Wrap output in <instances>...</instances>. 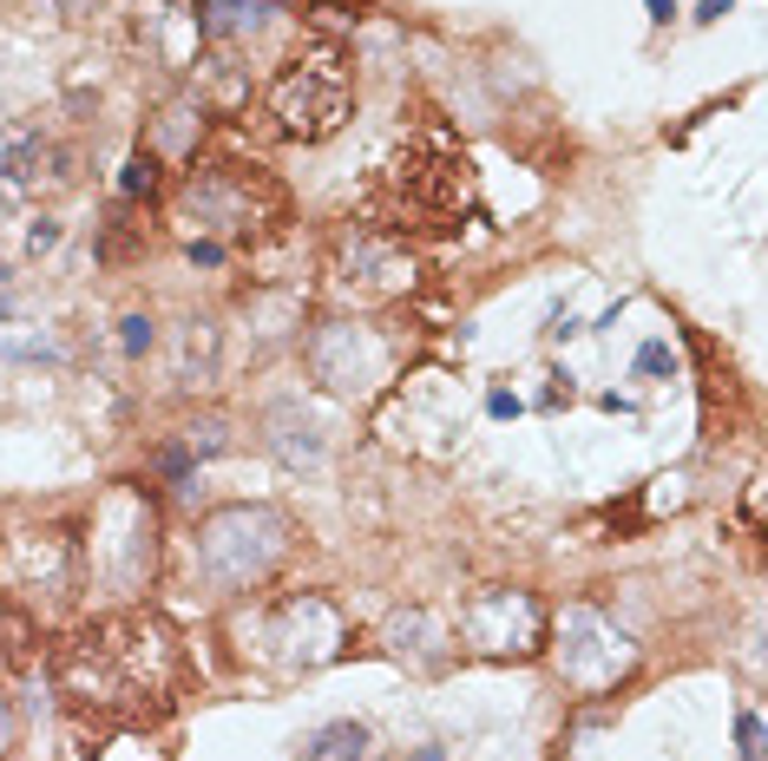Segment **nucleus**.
<instances>
[{
  "label": "nucleus",
  "mask_w": 768,
  "mask_h": 761,
  "mask_svg": "<svg viewBox=\"0 0 768 761\" xmlns=\"http://www.w3.org/2000/svg\"><path fill=\"white\" fill-rule=\"evenodd\" d=\"M59 683L92 716H131L177 690V637L145 611H118L66 650Z\"/></svg>",
  "instance_id": "1"
},
{
  "label": "nucleus",
  "mask_w": 768,
  "mask_h": 761,
  "mask_svg": "<svg viewBox=\"0 0 768 761\" xmlns=\"http://www.w3.org/2000/svg\"><path fill=\"white\" fill-rule=\"evenodd\" d=\"M79 578L92 598H112V604H131L151 591L158 578V506L151 493L138 486H105L92 519H85V539H79Z\"/></svg>",
  "instance_id": "2"
},
{
  "label": "nucleus",
  "mask_w": 768,
  "mask_h": 761,
  "mask_svg": "<svg viewBox=\"0 0 768 761\" xmlns=\"http://www.w3.org/2000/svg\"><path fill=\"white\" fill-rule=\"evenodd\" d=\"M197 578L223 598H250L263 591L289 552H296V519L283 506H217L197 526Z\"/></svg>",
  "instance_id": "3"
},
{
  "label": "nucleus",
  "mask_w": 768,
  "mask_h": 761,
  "mask_svg": "<svg viewBox=\"0 0 768 761\" xmlns=\"http://www.w3.org/2000/svg\"><path fill=\"white\" fill-rule=\"evenodd\" d=\"M283 217V191L263 171L243 164H210L191 171L171 197V223L184 230V243H250L256 230H270Z\"/></svg>",
  "instance_id": "4"
},
{
  "label": "nucleus",
  "mask_w": 768,
  "mask_h": 761,
  "mask_svg": "<svg viewBox=\"0 0 768 761\" xmlns=\"http://www.w3.org/2000/svg\"><path fill=\"white\" fill-rule=\"evenodd\" d=\"M237 637H243V657L263 664L270 677H309L348 650V624H342L335 598H322V591H289L276 604H263L250 618V631H237Z\"/></svg>",
  "instance_id": "5"
},
{
  "label": "nucleus",
  "mask_w": 768,
  "mask_h": 761,
  "mask_svg": "<svg viewBox=\"0 0 768 761\" xmlns=\"http://www.w3.org/2000/svg\"><path fill=\"white\" fill-rule=\"evenodd\" d=\"M348 105H355V79H348L342 53H302V59H289L270 79V92H263V112L276 118V131L302 138V145L342 131Z\"/></svg>",
  "instance_id": "6"
},
{
  "label": "nucleus",
  "mask_w": 768,
  "mask_h": 761,
  "mask_svg": "<svg viewBox=\"0 0 768 761\" xmlns=\"http://www.w3.org/2000/svg\"><path fill=\"white\" fill-rule=\"evenodd\" d=\"M546 650H552L559 683L578 696H611L638 670V644L592 604H572L559 624H546Z\"/></svg>",
  "instance_id": "7"
},
{
  "label": "nucleus",
  "mask_w": 768,
  "mask_h": 761,
  "mask_svg": "<svg viewBox=\"0 0 768 761\" xmlns=\"http://www.w3.org/2000/svg\"><path fill=\"white\" fill-rule=\"evenodd\" d=\"M302 361L329 394L368 401L401 374V342L388 328H368V322H322V328H309Z\"/></svg>",
  "instance_id": "8"
},
{
  "label": "nucleus",
  "mask_w": 768,
  "mask_h": 761,
  "mask_svg": "<svg viewBox=\"0 0 768 761\" xmlns=\"http://www.w3.org/2000/svg\"><path fill=\"white\" fill-rule=\"evenodd\" d=\"M546 604L519 585H486L460 604V624H454V650L467 657H486V664H526L546 650Z\"/></svg>",
  "instance_id": "9"
},
{
  "label": "nucleus",
  "mask_w": 768,
  "mask_h": 761,
  "mask_svg": "<svg viewBox=\"0 0 768 761\" xmlns=\"http://www.w3.org/2000/svg\"><path fill=\"white\" fill-rule=\"evenodd\" d=\"M467 184H473L467 158H454V151H414V158H401L388 171V204H394L401 223H447V217H460Z\"/></svg>",
  "instance_id": "10"
},
{
  "label": "nucleus",
  "mask_w": 768,
  "mask_h": 761,
  "mask_svg": "<svg viewBox=\"0 0 768 761\" xmlns=\"http://www.w3.org/2000/svg\"><path fill=\"white\" fill-rule=\"evenodd\" d=\"M335 283L355 302H401L414 289V256H408V243H394L381 230H348L335 243Z\"/></svg>",
  "instance_id": "11"
},
{
  "label": "nucleus",
  "mask_w": 768,
  "mask_h": 761,
  "mask_svg": "<svg viewBox=\"0 0 768 761\" xmlns=\"http://www.w3.org/2000/svg\"><path fill=\"white\" fill-rule=\"evenodd\" d=\"M131 39L145 46V59L151 66H164V72H197V7H184V0H138V13H131Z\"/></svg>",
  "instance_id": "12"
},
{
  "label": "nucleus",
  "mask_w": 768,
  "mask_h": 761,
  "mask_svg": "<svg viewBox=\"0 0 768 761\" xmlns=\"http://www.w3.org/2000/svg\"><path fill=\"white\" fill-rule=\"evenodd\" d=\"M381 650H388L394 664H408V670L434 677V670H447V664H454V631H447L427 604H401V611L381 624Z\"/></svg>",
  "instance_id": "13"
},
{
  "label": "nucleus",
  "mask_w": 768,
  "mask_h": 761,
  "mask_svg": "<svg viewBox=\"0 0 768 761\" xmlns=\"http://www.w3.org/2000/svg\"><path fill=\"white\" fill-rule=\"evenodd\" d=\"M197 138H204V99L197 92H177V99L158 105V118L145 125V145L138 151H151L158 164H191L197 158Z\"/></svg>",
  "instance_id": "14"
},
{
  "label": "nucleus",
  "mask_w": 768,
  "mask_h": 761,
  "mask_svg": "<svg viewBox=\"0 0 768 761\" xmlns=\"http://www.w3.org/2000/svg\"><path fill=\"white\" fill-rule=\"evenodd\" d=\"M263 427H270V453H276L283 466H322L329 434H322V420H316L302 401H276V407L263 414Z\"/></svg>",
  "instance_id": "15"
},
{
  "label": "nucleus",
  "mask_w": 768,
  "mask_h": 761,
  "mask_svg": "<svg viewBox=\"0 0 768 761\" xmlns=\"http://www.w3.org/2000/svg\"><path fill=\"white\" fill-rule=\"evenodd\" d=\"M276 0H197V39L204 46H243L270 26Z\"/></svg>",
  "instance_id": "16"
},
{
  "label": "nucleus",
  "mask_w": 768,
  "mask_h": 761,
  "mask_svg": "<svg viewBox=\"0 0 768 761\" xmlns=\"http://www.w3.org/2000/svg\"><path fill=\"white\" fill-rule=\"evenodd\" d=\"M39 164H53L46 138H33V131L7 138V145H0V197H26V191L39 184Z\"/></svg>",
  "instance_id": "17"
},
{
  "label": "nucleus",
  "mask_w": 768,
  "mask_h": 761,
  "mask_svg": "<svg viewBox=\"0 0 768 761\" xmlns=\"http://www.w3.org/2000/svg\"><path fill=\"white\" fill-rule=\"evenodd\" d=\"M368 756V729L362 723H329L309 749H302V761H362Z\"/></svg>",
  "instance_id": "18"
},
{
  "label": "nucleus",
  "mask_w": 768,
  "mask_h": 761,
  "mask_svg": "<svg viewBox=\"0 0 768 761\" xmlns=\"http://www.w3.org/2000/svg\"><path fill=\"white\" fill-rule=\"evenodd\" d=\"M191 361H197V381H210V368H217V328L210 322H184V335H177V381L191 374Z\"/></svg>",
  "instance_id": "19"
},
{
  "label": "nucleus",
  "mask_w": 768,
  "mask_h": 761,
  "mask_svg": "<svg viewBox=\"0 0 768 761\" xmlns=\"http://www.w3.org/2000/svg\"><path fill=\"white\" fill-rule=\"evenodd\" d=\"M92 761H164V749H158L151 736H138V729H118V736L99 742V756Z\"/></svg>",
  "instance_id": "20"
},
{
  "label": "nucleus",
  "mask_w": 768,
  "mask_h": 761,
  "mask_svg": "<svg viewBox=\"0 0 768 761\" xmlns=\"http://www.w3.org/2000/svg\"><path fill=\"white\" fill-rule=\"evenodd\" d=\"M151 191H158V158L131 151V164L118 171V197H151Z\"/></svg>",
  "instance_id": "21"
},
{
  "label": "nucleus",
  "mask_w": 768,
  "mask_h": 761,
  "mask_svg": "<svg viewBox=\"0 0 768 761\" xmlns=\"http://www.w3.org/2000/svg\"><path fill=\"white\" fill-rule=\"evenodd\" d=\"M230 440H223V420L210 414V420H191V434H184V453L191 460H210V453H223Z\"/></svg>",
  "instance_id": "22"
},
{
  "label": "nucleus",
  "mask_w": 768,
  "mask_h": 761,
  "mask_svg": "<svg viewBox=\"0 0 768 761\" xmlns=\"http://www.w3.org/2000/svg\"><path fill=\"white\" fill-rule=\"evenodd\" d=\"M151 342H158V322H151V315H125V322H118V348H125L131 361H138Z\"/></svg>",
  "instance_id": "23"
},
{
  "label": "nucleus",
  "mask_w": 768,
  "mask_h": 761,
  "mask_svg": "<svg viewBox=\"0 0 768 761\" xmlns=\"http://www.w3.org/2000/svg\"><path fill=\"white\" fill-rule=\"evenodd\" d=\"M53 355H59V348H53L46 335H26V342H7V335H0V361H53Z\"/></svg>",
  "instance_id": "24"
},
{
  "label": "nucleus",
  "mask_w": 768,
  "mask_h": 761,
  "mask_svg": "<svg viewBox=\"0 0 768 761\" xmlns=\"http://www.w3.org/2000/svg\"><path fill=\"white\" fill-rule=\"evenodd\" d=\"M736 742H743V761H763V716H756V710H743Z\"/></svg>",
  "instance_id": "25"
},
{
  "label": "nucleus",
  "mask_w": 768,
  "mask_h": 761,
  "mask_svg": "<svg viewBox=\"0 0 768 761\" xmlns=\"http://www.w3.org/2000/svg\"><path fill=\"white\" fill-rule=\"evenodd\" d=\"M677 361H670V342H644L638 348V374H670Z\"/></svg>",
  "instance_id": "26"
},
{
  "label": "nucleus",
  "mask_w": 768,
  "mask_h": 761,
  "mask_svg": "<svg viewBox=\"0 0 768 761\" xmlns=\"http://www.w3.org/2000/svg\"><path fill=\"white\" fill-rule=\"evenodd\" d=\"M53 243H59V223H53V217H39V223L26 230V250L39 256V250H53Z\"/></svg>",
  "instance_id": "27"
},
{
  "label": "nucleus",
  "mask_w": 768,
  "mask_h": 761,
  "mask_svg": "<svg viewBox=\"0 0 768 761\" xmlns=\"http://www.w3.org/2000/svg\"><path fill=\"white\" fill-rule=\"evenodd\" d=\"M486 414H493V420H513V414H519V394H513V388H493V394H486Z\"/></svg>",
  "instance_id": "28"
},
{
  "label": "nucleus",
  "mask_w": 768,
  "mask_h": 761,
  "mask_svg": "<svg viewBox=\"0 0 768 761\" xmlns=\"http://www.w3.org/2000/svg\"><path fill=\"white\" fill-rule=\"evenodd\" d=\"M13 736H20V716H13V703L0 696V761H7V749H13Z\"/></svg>",
  "instance_id": "29"
},
{
  "label": "nucleus",
  "mask_w": 768,
  "mask_h": 761,
  "mask_svg": "<svg viewBox=\"0 0 768 761\" xmlns=\"http://www.w3.org/2000/svg\"><path fill=\"white\" fill-rule=\"evenodd\" d=\"M743 519L763 526V480H749V499H743Z\"/></svg>",
  "instance_id": "30"
},
{
  "label": "nucleus",
  "mask_w": 768,
  "mask_h": 761,
  "mask_svg": "<svg viewBox=\"0 0 768 761\" xmlns=\"http://www.w3.org/2000/svg\"><path fill=\"white\" fill-rule=\"evenodd\" d=\"M184 250H191V263H204V269H210V263H223V250H217V243H184Z\"/></svg>",
  "instance_id": "31"
},
{
  "label": "nucleus",
  "mask_w": 768,
  "mask_h": 761,
  "mask_svg": "<svg viewBox=\"0 0 768 761\" xmlns=\"http://www.w3.org/2000/svg\"><path fill=\"white\" fill-rule=\"evenodd\" d=\"M730 7H736V0H703V7H697V20H703V26H717V20H723Z\"/></svg>",
  "instance_id": "32"
},
{
  "label": "nucleus",
  "mask_w": 768,
  "mask_h": 761,
  "mask_svg": "<svg viewBox=\"0 0 768 761\" xmlns=\"http://www.w3.org/2000/svg\"><path fill=\"white\" fill-rule=\"evenodd\" d=\"M644 7H651V20H657V26H670V13H677L670 0H644Z\"/></svg>",
  "instance_id": "33"
},
{
  "label": "nucleus",
  "mask_w": 768,
  "mask_h": 761,
  "mask_svg": "<svg viewBox=\"0 0 768 761\" xmlns=\"http://www.w3.org/2000/svg\"><path fill=\"white\" fill-rule=\"evenodd\" d=\"M414 761H440V749H421V756H414Z\"/></svg>",
  "instance_id": "34"
}]
</instances>
